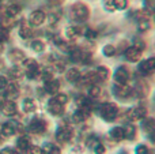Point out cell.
I'll return each instance as SVG.
<instances>
[{"label": "cell", "instance_id": "f907efd6", "mask_svg": "<svg viewBox=\"0 0 155 154\" xmlns=\"http://www.w3.org/2000/svg\"><path fill=\"white\" fill-rule=\"evenodd\" d=\"M3 52V42H0V53Z\"/></svg>", "mask_w": 155, "mask_h": 154}, {"label": "cell", "instance_id": "ffe728a7", "mask_svg": "<svg viewBox=\"0 0 155 154\" xmlns=\"http://www.w3.org/2000/svg\"><path fill=\"white\" fill-rule=\"evenodd\" d=\"M16 22H18L16 16H2V22H0V26H3L4 29L10 30V29H12V27L15 26Z\"/></svg>", "mask_w": 155, "mask_h": 154}, {"label": "cell", "instance_id": "277c9868", "mask_svg": "<svg viewBox=\"0 0 155 154\" xmlns=\"http://www.w3.org/2000/svg\"><path fill=\"white\" fill-rule=\"evenodd\" d=\"M113 93H114V95L118 100H127V98H129L132 95V89L127 83L124 85L116 83L114 87H113Z\"/></svg>", "mask_w": 155, "mask_h": 154}, {"label": "cell", "instance_id": "ee69618b", "mask_svg": "<svg viewBox=\"0 0 155 154\" xmlns=\"http://www.w3.org/2000/svg\"><path fill=\"white\" fill-rule=\"evenodd\" d=\"M27 154H42V149L38 146H30L27 149Z\"/></svg>", "mask_w": 155, "mask_h": 154}, {"label": "cell", "instance_id": "e0dca14e", "mask_svg": "<svg viewBox=\"0 0 155 154\" xmlns=\"http://www.w3.org/2000/svg\"><path fill=\"white\" fill-rule=\"evenodd\" d=\"M59 89H60V82L56 81V79H52V81H49V82H45V92L49 93V94H52V95L57 94Z\"/></svg>", "mask_w": 155, "mask_h": 154}, {"label": "cell", "instance_id": "816d5d0a", "mask_svg": "<svg viewBox=\"0 0 155 154\" xmlns=\"http://www.w3.org/2000/svg\"><path fill=\"white\" fill-rule=\"evenodd\" d=\"M120 154H128V153H127V152H121Z\"/></svg>", "mask_w": 155, "mask_h": 154}, {"label": "cell", "instance_id": "836d02e7", "mask_svg": "<svg viewBox=\"0 0 155 154\" xmlns=\"http://www.w3.org/2000/svg\"><path fill=\"white\" fill-rule=\"evenodd\" d=\"M84 34H86V37H87L88 40H95V38H98L99 32L98 30H95V29H87L84 32Z\"/></svg>", "mask_w": 155, "mask_h": 154}, {"label": "cell", "instance_id": "7dc6e473", "mask_svg": "<svg viewBox=\"0 0 155 154\" xmlns=\"http://www.w3.org/2000/svg\"><path fill=\"white\" fill-rule=\"evenodd\" d=\"M0 154H19L16 150H14V149H11V147H5V149H3L2 150V153Z\"/></svg>", "mask_w": 155, "mask_h": 154}, {"label": "cell", "instance_id": "b9f144b4", "mask_svg": "<svg viewBox=\"0 0 155 154\" xmlns=\"http://www.w3.org/2000/svg\"><path fill=\"white\" fill-rule=\"evenodd\" d=\"M105 152H106V150H105V146L101 143V142H98V143L94 146V153L95 154H105Z\"/></svg>", "mask_w": 155, "mask_h": 154}, {"label": "cell", "instance_id": "8fae6325", "mask_svg": "<svg viewBox=\"0 0 155 154\" xmlns=\"http://www.w3.org/2000/svg\"><path fill=\"white\" fill-rule=\"evenodd\" d=\"M142 49L140 48H137L136 45H134V46H129V48H127V51H125V57H127V60L128 62H137V60L142 57Z\"/></svg>", "mask_w": 155, "mask_h": 154}, {"label": "cell", "instance_id": "7a4b0ae2", "mask_svg": "<svg viewBox=\"0 0 155 154\" xmlns=\"http://www.w3.org/2000/svg\"><path fill=\"white\" fill-rule=\"evenodd\" d=\"M99 115L105 122H113L118 115V106L113 102H105L99 108Z\"/></svg>", "mask_w": 155, "mask_h": 154}, {"label": "cell", "instance_id": "9a60e30c", "mask_svg": "<svg viewBox=\"0 0 155 154\" xmlns=\"http://www.w3.org/2000/svg\"><path fill=\"white\" fill-rule=\"evenodd\" d=\"M3 90H4V97L7 98V100H14V98H16L19 95L18 87L12 83H8L7 86H5V89H3Z\"/></svg>", "mask_w": 155, "mask_h": 154}, {"label": "cell", "instance_id": "74e56055", "mask_svg": "<svg viewBox=\"0 0 155 154\" xmlns=\"http://www.w3.org/2000/svg\"><path fill=\"white\" fill-rule=\"evenodd\" d=\"M8 37H10V30H7V29H4L3 26H0V42L7 41Z\"/></svg>", "mask_w": 155, "mask_h": 154}, {"label": "cell", "instance_id": "44dd1931", "mask_svg": "<svg viewBox=\"0 0 155 154\" xmlns=\"http://www.w3.org/2000/svg\"><path fill=\"white\" fill-rule=\"evenodd\" d=\"M33 34H34V32H33V29L29 26V25H22L21 29H19V35H21L23 40H29V38L33 37Z\"/></svg>", "mask_w": 155, "mask_h": 154}, {"label": "cell", "instance_id": "8d00e7d4", "mask_svg": "<svg viewBox=\"0 0 155 154\" xmlns=\"http://www.w3.org/2000/svg\"><path fill=\"white\" fill-rule=\"evenodd\" d=\"M116 10H125L128 7V0H113Z\"/></svg>", "mask_w": 155, "mask_h": 154}, {"label": "cell", "instance_id": "ac0fdd59", "mask_svg": "<svg viewBox=\"0 0 155 154\" xmlns=\"http://www.w3.org/2000/svg\"><path fill=\"white\" fill-rule=\"evenodd\" d=\"M109 68L105 67V65H99L95 70V76L98 82H105L107 78H109Z\"/></svg>", "mask_w": 155, "mask_h": 154}, {"label": "cell", "instance_id": "681fc988", "mask_svg": "<svg viewBox=\"0 0 155 154\" xmlns=\"http://www.w3.org/2000/svg\"><path fill=\"white\" fill-rule=\"evenodd\" d=\"M0 127H2V126H0ZM3 141H4V139H3V134H2V130H0V143H2Z\"/></svg>", "mask_w": 155, "mask_h": 154}, {"label": "cell", "instance_id": "f35d334b", "mask_svg": "<svg viewBox=\"0 0 155 154\" xmlns=\"http://www.w3.org/2000/svg\"><path fill=\"white\" fill-rule=\"evenodd\" d=\"M60 18H61V11H53V12L49 15V19H51V23L52 25L56 23Z\"/></svg>", "mask_w": 155, "mask_h": 154}, {"label": "cell", "instance_id": "d6986e66", "mask_svg": "<svg viewBox=\"0 0 155 154\" xmlns=\"http://www.w3.org/2000/svg\"><path fill=\"white\" fill-rule=\"evenodd\" d=\"M147 93H148V86H147V85H144V83H137L136 87L132 90V94L136 95L137 98L146 97V95H147Z\"/></svg>", "mask_w": 155, "mask_h": 154}, {"label": "cell", "instance_id": "30bf717a", "mask_svg": "<svg viewBox=\"0 0 155 154\" xmlns=\"http://www.w3.org/2000/svg\"><path fill=\"white\" fill-rule=\"evenodd\" d=\"M129 79V70L127 67H124V65H121V67H118L117 70H116L114 72V81L116 83H127Z\"/></svg>", "mask_w": 155, "mask_h": 154}, {"label": "cell", "instance_id": "4dcf8cb0", "mask_svg": "<svg viewBox=\"0 0 155 154\" xmlns=\"http://www.w3.org/2000/svg\"><path fill=\"white\" fill-rule=\"evenodd\" d=\"M31 48H33V51H35V52H42L44 49H45V42L41 40H34L31 42Z\"/></svg>", "mask_w": 155, "mask_h": 154}, {"label": "cell", "instance_id": "484cf974", "mask_svg": "<svg viewBox=\"0 0 155 154\" xmlns=\"http://www.w3.org/2000/svg\"><path fill=\"white\" fill-rule=\"evenodd\" d=\"M35 109H37V104H35L34 100H31V98H26V100L23 101V111L25 112L31 113V112H34Z\"/></svg>", "mask_w": 155, "mask_h": 154}, {"label": "cell", "instance_id": "9c48e42d", "mask_svg": "<svg viewBox=\"0 0 155 154\" xmlns=\"http://www.w3.org/2000/svg\"><path fill=\"white\" fill-rule=\"evenodd\" d=\"M74 136V131L71 127H60L56 132V138L59 139L60 142L65 143V142H70Z\"/></svg>", "mask_w": 155, "mask_h": 154}, {"label": "cell", "instance_id": "d4e9b609", "mask_svg": "<svg viewBox=\"0 0 155 154\" xmlns=\"http://www.w3.org/2000/svg\"><path fill=\"white\" fill-rule=\"evenodd\" d=\"M42 154H61L60 149L53 143H45L42 146Z\"/></svg>", "mask_w": 155, "mask_h": 154}, {"label": "cell", "instance_id": "2e32d148", "mask_svg": "<svg viewBox=\"0 0 155 154\" xmlns=\"http://www.w3.org/2000/svg\"><path fill=\"white\" fill-rule=\"evenodd\" d=\"M142 128L146 134H148V135H150L151 132H154L155 131V119L154 117H146V119H143Z\"/></svg>", "mask_w": 155, "mask_h": 154}, {"label": "cell", "instance_id": "cb8c5ba5", "mask_svg": "<svg viewBox=\"0 0 155 154\" xmlns=\"http://www.w3.org/2000/svg\"><path fill=\"white\" fill-rule=\"evenodd\" d=\"M16 146H18V149L21 152H27V149L31 146L30 145V139L27 136H19L18 142H16Z\"/></svg>", "mask_w": 155, "mask_h": 154}, {"label": "cell", "instance_id": "4316f807", "mask_svg": "<svg viewBox=\"0 0 155 154\" xmlns=\"http://www.w3.org/2000/svg\"><path fill=\"white\" fill-rule=\"evenodd\" d=\"M82 33H83L82 27H79V26H72V27H70V29L67 30V37L70 38V40H75V38L79 37Z\"/></svg>", "mask_w": 155, "mask_h": 154}, {"label": "cell", "instance_id": "bcb514c9", "mask_svg": "<svg viewBox=\"0 0 155 154\" xmlns=\"http://www.w3.org/2000/svg\"><path fill=\"white\" fill-rule=\"evenodd\" d=\"M64 2L65 0H48V3L51 5H53V7H59V5H61Z\"/></svg>", "mask_w": 155, "mask_h": 154}, {"label": "cell", "instance_id": "c3c4849f", "mask_svg": "<svg viewBox=\"0 0 155 154\" xmlns=\"http://www.w3.org/2000/svg\"><path fill=\"white\" fill-rule=\"evenodd\" d=\"M150 141L153 142V143H155V131H154V132H151V134H150Z\"/></svg>", "mask_w": 155, "mask_h": 154}, {"label": "cell", "instance_id": "e575fe53", "mask_svg": "<svg viewBox=\"0 0 155 154\" xmlns=\"http://www.w3.org/2000/svg\"><path fill=\"white\" fill-rule=\"evenodd\" d=\"M114 53H116V46L110 45V44H107V45H105V48H104V55H105V56H107V57H112Z\"/></svg>", "mask_w": 155, "mask_h": 154}, {"label": "cell", "instance_id": "1f68e13d", "mask_svg": "<svg viewBox=\"0 0 155 154\" xmlns=\"http://www.w3.org/2000/svg\"><path fill=\"white\" fill-rule=\"evenodd\" d=\"M54 100L57 101L59 104H61V105H65V104L68 102V95L64 94V93H57V94H54Z\"/></svg>", "mask_w": 155, "mask_h": 154}, {"label": "cell", "instance_id": "d6a6232c", "mask_svg": "<svg viewBox=\"0 0 155 154\" xmlns=\"http://www.w3.org/2000/svg\"><path fill=\"white\" fill-rule=\"evenodd\" d=\"M99 94H101V89H99V86H97V85L90 86V89H88V95H90L91 98H97Z\"/></svg>", "mask_w": 155, "mask_h": 154}, {"label": "cell", "instance_id": "4fadbf2b", "mask_svg": "<svg viewBox=\"0 0 155 154\" xmlns=\"http://www.w3.org/2000/svg\"><path fill=\"white\" fill-rule=\"evenodd\" d=\"M48 109H49V112H51L52 115H54V116H61V115L64 113V105L59 104L54 98H52V100L49 101Z\"/></svg>", "mask_w": 155, "mask_h": 154}, {"label": "cell", "instance_id": "8992f818", "mask_svg": "<svg viewBox=\"0 0 155 154\" xmlns=\"http://www.w3.org/2000/svg\"><path fill=\"white\" fill-rule=\"evenodd\" d=\"M45 130H46V122L40 119V117L33 119L29 124V131L31 134H42L45 132Z\"/></svg>", "mask_w": 155, "mask_h": 154}, {"label": "cell", "instance_id": "5bb4252c", "mask_svg": "<svg viewBox=\"0 0 155 154\" xmlns=\"http://www.w3.org/2000/svg\"><path fill=\"white\" fill-rule=\"evenodd\" d=\"M8 57H10L11 62L16 63V64H18V63H23L25 60L27 59L26 55H25V52L21 51V49H12V51L8 53Z\"/></svg>", "mask_w": 155, "mask_h": 154}, {"label": "cell", "instance_id": "f546056e", "mask_svg": "<svg viewBox=\"0 0 155 154\" xmlns=\"http://www.w3.org/2000/svg\"><path fill=\"white\" fill-rule=\"evenodd\" d=\"M8 74H10V78L11 79H15V81H18V79H21L22 76H23V71H22L21 68H18V67L10 68Z\"/></svg>", "mask_w": 155, "mask_h": 154}, {"label": "cell", "instance_id": "52a82bcc", "mask_svg": "<svg viewBox=\"0 0 155 154\" xmlns=\"http://www.w3.org/2000/svg\"><path fill=\"white\" fill-rule=\"evenodd\" d=\"M139 72L142 75H150L155 71V57H150V59L144 60L139 64Z\"/></svg>", "mask_w": 155, "mask_h": 154}, {"label": "cell", "instance_id": "f1b7e54d", "mask_svg": "<svg viewBox=\"0 0 155 154\" xmlns=\"http://www.w3.org/2000/svg\"><path fill=\"white\" fill-rule=\"evenodd\" d=\"M110 136H112L114 141H121V139H124L123 127H113L112 130H110Z\"/></svg>", "mask_w": 155, "mask_h": 154}, {"label": "cell", "instance_id": "60d3db41", "mask_svg": "<svg viewBox=\"0 0 155 154\" xmlns=\"http://www.w3.org/2000/svg\"><path fill=\"white\" fill-rule=\"evenodd\" d=\"M135 154H150V149L146 145H139L135 149Z\"/></svg>", "mask_w": 155, "mask_h": 154}, {"label": "cell", "instance_id": "d590c367", "mask_svg": "<svg viewBox=\"0 0 155 154\" xmlns=\"http://www.w3.org/2000/svg\"><path fill=\"white\" fill-rule=\"evenodd\" d=\"M40 78L42 79L44 82H49V81H52V79H53V74H52V71H49V70L41 71Z\"/></svg>", "mask_w": 155, "mask_h": 154}, {"label": "cell", "instance_id": "7c38bea8", "mask_svg": "<svg viewBox=\"0 0 155 154\" xmlns=\"http://www.w3.org/2000/svg\"><path fill=\"white\" fill-rule=\"evenodd\" d=\"M0 109H2V112L5 115V116H14V115H16V105L15 102H14L12 100H5L2 102V105H0Z\"/></svg>", "mask_w": 155, "mask_h": 154}, {"label": "cell", "instance_id": "603a6c76", "mask_svg": "<svg viewBox=\"0 0 155 154\" xmlns=\"http://www.w3.org/2000/svg\"><path fill=\"white\" fill-rule=\"evenodd\" d=\"M67 81L70 82H78L80 79V76H82V74H80V71L78 70V68H70V70L67 71Z\"/></svg>", "mask_w": 155, "mask_h": 154}, {"label": "cell", "instance_id": "f5cc1de1", "mask_svg": "<svg viewBox=\"0 0 155 154\" xmlns=\"http://www.w3.org/2000/svg\"><path fill=\"white\" fill-rule=\"evenodd\" d=\"M154 11H155V7H154Z\"/></svg>", "mask_w": 155, "mask_h": 154}, {"label": "cell", "instance_id": "7bdbcfd3", "mask_svg": "<svg viewBox=\"0 0 155 154\" xmlns=\"http://www.w3.org/2000/svg\"><path fill=\"white\" fill-rule=\"evenodd\" d=\"M104 4H105V8L107 11H114L116 7H114V2L113 0H104Z\"/></svg>", "mask_w": 155, "mask_h": 154}, {"label": "cell", "instance_id": "5b68a950", "mask_svg": "<svg viewBox=\"0 0 155 154\" xmlns=\"http://www.w3.org/2000/svg\"><path fill=\"white\" fill-rule=\"evenodd\" d=\"M147 113H148L147 108H144V106H136V108L129 109L127 112V117L129 120H132V122H135V120H143L147 117Z\"/></svg>", "mask_w": 155, "mask_h": 154}, {"label": "cell", "instance_id": "ba28073f", "mask_svg": "<svg viewBox=\"0 0 155 154\" xmlns=\"http://www.w3.org/2000/svg\"><path fill=\"white\" fill-rule=\"evenodd\" d=\"M46 19V14L42 10H34L29 16V22L33 26H41Z\"/></svg>", "mask_w": 155, "mask_h": 154}, {"label": "cell", "instance_id": "7402d4cb", "mask_svg": "<svg viewBox=\"0 0 155 154\" xmlns=\"http://www.w3.org/2000/svg\"><path fill=\"white\" fill-rule=\"evenodd\" d=\"M123 131H124V138L128 139V141H132V139L136 136V128H135L132 124L124 126V127H123Z\"/></svg>", "mask_w": 155, "mask_h": 154}, {"label": "cell", "instance_id": "6da1fadb", "mask_svg": "<svg viewBox=\"0 0 155 154\" xmlns=\"http://www.w3.org/2000/svg\"><path fill=\"white\" fill-rule=\"evenodd\" d=\"M90 16V10L84 3H75L71 7V18L76 22H86Z\"/></svg>", "mask_w": 155, "mask_h": 154}, {"label": "cell", "instance_id": "f6af8a7d", "mask_svg": "<svg viewBox=\"0 0 155 154\" xmlns=\"http://www.w3.org/2000/svg\"><path fill=\"white\" fill-rule=\"evenodd\" d=\"M8 85V79L4 75H0V89H5V86Z\"/></svg>", "mask_w": 155, "mask_h": 154}, {"label": "cell", "instance_id": "3957f363", "mask_svg": "<svg viewBox=\"0 0 155 154\" xmlns=\"http://www.w3.org/2000/svg\"><path fill=\"white\" fill-rule=\"evenodd\" d=\"M23 63H25V67H26V74L30 79L38 78L41 75L40 65H38V63L34 59H26Z\"/></svg>", "mask_w": 155, "mask_h": 154}, {"label": "cell", "instance_id": "83f0119b", "mask_svg": "<svg viewBox=\"0 0 155 154\" xmlns=\"http://www.w3.org/2000/svg\"><path fill=\"white\" fill-rule=\"evenodd\" d=\"M0 130H2V134L3 136H11L12 134H15V130H14V124L12 122L10 123H4V124L0 127Z\"/></svg>", "mask_w": 155, "mask_h": 154}, {"label": "cell", "instance_id": "ab89813d", "mask_svg": "<svg viewBox=\"0 0 155 154\" xmlns=\"http://www.w3.org/2000/svg\"><path fill=\"white\" fill-rule=\"evenodd\" d=\"M150 29V21L148 19H142L139 21V30L140 32H146V30Z\"/></svg>", "mask_w": 155, "mask_h": 154}]
</instances>
